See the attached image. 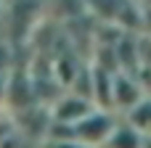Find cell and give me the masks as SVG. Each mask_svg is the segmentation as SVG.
I'll use <instances>...</instances> for the list:
<instances>
[{"instance_id": "cell-1", "label": "cell", "mask_w": 151, "mask_h": 148, "mask_svg": "<svg viewBox=\"0 0 151 148\" xmlns=\"http://www.w3.org/2000/svg\"><path fill=\"white\" fill-rule=\"evenodd\" d=\"M117 114L111 111V109H101V106H96L85 119H80L77 124H74V135L85 143V146L90 148H104L106 146V140H109V135H111V130L117 127Z\"/></svg>"}, {"instance_id": "cell-2", "label": "cell", "mask_w": 151, "mask_h": 148, "mask_svg": "<svg viewBox=\"0 0 151 148\" xmlns=\"http://www.w3.org/2000/svg\"><path fill=\"white\" fill-rule=\"evenodd\" d=\"M146 98V90L141 87V79L127 74V71H117L111 77V111L117 114H127L135 103H141Z\"/></svg>"}, {"instance_id": "cell-3", "label": "cell", "mask_w": 151, "mask_h": 148, "mask_svg": "<svg viewBox=\"0 0 151 148\" xmlns=\"http://www.w3.org/2000/svg\"><path fill=\"white\" fill-rule=\"evenodd\" d=\"M96 109V103L80 93H61L53 103H50V119L58 122V124H77L80 119H85L90 111Z\"/></svg>"}, {"instance_id": "cell-4", "label": "cell", "mask_w": 151, "mask_h": 148, "mask_svg": "<svg viewBox=\"0 0 151 148\" xmlns=\"http://www.w3.org/2000/svg\"><path fill=\"white\" fill-rule=\"evenodd\" d=\"M143 140H146V135H141L125 117L117 122V127L111 130V135H109V140H106V146L104 148H143Z\"/></svg>"}, {"instance_id": "cell-5", "label": "cell", "mask_w": 151, "mask_h": 148, "mask_svg": "<svg viewBox=\"0 0 151 148\" xmlns=\"http://www.w3.org/2000/svg\"><path fill=\"white\" fill-rule=\"evenodd\" d=\"M125 119H127L141 135L151 138V95H146L141 103H135V106L125 114Z\"/></svg>"}, {"instance_id": "cell-6", "label": "cell", "mask_w": 151, "mask_h": 148, "mask_svg": "<svg viewBox=\"0 0 151 148\" xmlns=\"http://www.w3.org/2000/svg\"><path fill=\"white\" fill-rule=\"evenodd\" d=\"M143 148H151V138H146V140H143Z\"/></svg>"}, {"instance_id": "cell-7", "label": "cell", "mask_w": 151, "mask_h": 148, "mask_svg": "<svg viewBox=\"0 0 151 148\" xmlns=\"http://www.w3.org/2000/svg\"><path fill=\"white\" fill-rule=\"evenodd\" d=\"M0 8H3V0H0Z\"/></svg>"}, {"instance_id": "cell-8", "label": "cell", "mask_w": 151, "mask_h": 148, "mask_svg": "<svg viewBox=\"0 0 151 148\" xmlns=\"http://www.w3.org/2000/svg\"><path fill=\"white\" fill-rule=\"evenodd\" d=\"M42 148H45V146H42Z\"/></svg>"}]
</instances>
